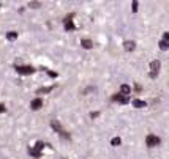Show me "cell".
<instances>
[{"mask_svg": "<svg viewBox=\"0 0 169 159\" xmlns=\"http://www.w3.org/2000/svg\"><path fill=\"white\" fill-rule=\"evenodd\" d=\"M133 11H134V13L138 11V2H136V0H134V2H133Z\"/></svg>", "mask_w": 169, "mask_h": 159, "instance_id": "d6986e66", "label": "cell"}, {"mask_svg": "<svg viewBox=\"0 0 169 159\" xmlns=\"http://www.w3.org/2000/svg\"><path fill=\"white\" fill-rule=\"evenodd\" d=\"M120 91H122V95H125V96H128L130 93H131V88H130V85H127V83H123V85L120 87Z\"/></svg>", "mask_w": 169, "mask_h": 159, "instance_id": "7c38bea8", "label": "cell"}, {"mask_svg": "<svg viewBox=\"0 0 169 159\" xmlns=\"http://www.w3.org/2000/svg\"><path fill=\"white\" fill-rule=\"evenodd\" d=\"M0 6H2V5H0Z\"/></svg>", "mask_w": 169, "mask_h": 159, "instance_id": "603a6c76", "label": "cell"}, {"mask_svg": "<svg viewBox=\"0 0 169 159\" xmlns=\"http://www.w3.org/2000/svg\"><path fill=\"white\" fill-rule=\"evenodd\" d=\"M81 46L84 49H92L93 48V41H90V40H82L81 41Z\"/></svg>", "mask_w": 169, "mask_h": 159, "instance_id": "8fae6325", "label": "cell"}, {"mask_svg": "<svg viewBox=\"0 0 169 159\" xmlns=\"http://www.w3.org/2000/svg\"><path fill=\"white\" fill-rule=\"evenodd\" d=\"M29 6H30V8H40V6H41V3H40V2H30V3H29Z\"/></svg>", "mask_w": 169, "mask_h": 159, "instance_id": "e0dca14e", "label": "cell"}, {"mask_svg": "<svg viewBox=\"0 0 169 159\" xmlns=\"http://www.w3.org/2000/svg\"><path fill=\"white\" fill-rule=\"evenodd\" d=\"M48 74L51 77H57V72H54V71H48Z\"/></svg>", "mask_w": 169, "mask_h": 159, "instance_id": "ffe728a7", "label": "cell"}, {"mask_svg": "<svg viewBox=\"0 0 169 159\" xmlns=\"http://www.w3.org/2000/svg\"><path fill=\"white\" fill-rule=\"evenodd\" d=\"M163 41H169V33L167 32H164V35H163Z\"/></svg>", "mask_w": 169, "mask_h": 159, "instance_id": "ac0fdd59", "label": "cell"}, {"mask_svg": "<svg viewBox=\"0 0 169 159\" xmlns=\"http://www.w3.org/2000/svg\"><path fill=\"white\" fill-rule=\"evenodd\" d=\"M112 101L120 102V104H128V102H130V96H125V95H122V93H117V95L112 96Z\"/></svg>", "mask_w": 169, "mask_h": 159, "instance_id": "8992f818", "label": "cell"}, {"mask_svg": "<svg viewBox=\"0 0 169 159\" xmlns=\"http://www.w3.org/2000/svg\"><path fill=\"white\" fill-rule=\"evenodd\" d=\"M160 49H161V51H167L169 49V44H167V41H160Z\"/></svg>", "mask_w": 169, "mask_h": 159, "instance_id": "5bb4252c", "label": "cell"}, {"mask_svg": "<svg viewBox=\"0 0 169 159\" xmlns=\"http://www.w3.org/2000/svg\"><path fill=\"white\" fill-rule=\"evenodd\" d=\"M44 145H46V143H43V142H36L35 148H29L30 156H33V157H41V150L44 148Z\"/></svg>", "mask_w": 169, "mask_h": 159, "instance_id": "7a4b0ae2", "label": "cell"}, {"mask_svg": "<svg viewBox=\"0 0 169 159\" xmlns=\"http://www.w3.org/2000/svg\"><path fill=\"white\" fill-rule=\"evenodd\" d=\"M54 88V85H51V87H46V88H38V91H36V93H38V95H41V93H48V91H51Z\"/></svg>", "mask_w": 169, "mask_h": 159, "instance_id": "9a60e30c", "label": "cell"}, {"mask_svg": "<svg viewBox=\"0 0 169 159\" xmlns=\"http://www.w3.org/2000/svg\"><path fill=\"white\" fill-rule=\"evenodd\" d=\"M6 110V107H5V104H0V114H3V112Z\"/></svg>", "mask_w": 169, "mask_h": 159, "instance_id": "44dd1931", "label": "cell"}, {"mask_svg": "<svg viewBox=\"0 0 169 159\" xmlns=\"http://www.w3.org/2000/svg\"><path fill=\"white\" fill-rule=\"evenodd\" d=\"M120 143H122V140H120V137H114V139H112V140H111V145H112V147H119Z\"/></svg>", "mask_w": 169, "mask_h": 159, "instance_id": "4fadbf2b", "label": "cell"}, {"mask_svg": "<svg viewBox=\"0 0 169 159\" xmlns=\"http://www.w3.org/2000/svg\"><path fill=\"white\" fill-rule=\"evenodd\" d=\"M134 48H136V43H134V41H130V40H128V41L123 43V49H125L127 52H133Z\"/></svg>", "mask_w": 169, "mask_h": 159, "instance_id": "9c48e42d", "label": "cell"}, {"mask_svg": "<svg viewBox=\"0 0 169 159\" xmlns=\"http://www.w3.org/2000/svg\"><path fill=\"white\" fill-rule=\"evenodd\" d=\"M74 16V13H71L70 16H67V17H65V30H67V32H73L74 29H76V27H74V24H73V19H71V17Z\"/></svg>", "mask_w": 169, "mask_h": 159, "instance_id": "5b68a950", "label": "cell"}, {"mask_svg": "<svg viewBox=\"0 0 169 159\" xmlns=\"http://www.w3.org/2000/svg\"><path fill=\"white\" fill-rule=\"evenodd\" d=\"M133 106H134L136 109H144L147 104H145V101H142V99H134V101H133Z\"/></svg>", "mask_w": 169, "mask_h": 159, "instance_id": "30bf717a", "label": "cell"}, {"mask_svg": "<svg viewBox=\"0 0 169 159\" xmlns=\"http://www.w3.org/2000/svg\"><path fill=\"white\" fill-rule=\"evenodd\" d=\"M145 143H147V147H156V145H160V137H156L155 134H149L145 139Z\"/></svg>", "mask_w": 169, "mask_h": 159, "instance_id": "277c9868", "label": "cell"}, {"mask_svg": "<svg viewBox=\"0 0 169 159\" xmlns=\"http://www.w3.org/2000/svg\"><path fill=\"white\" fill-rule=\"evenodd\" d=\"M30 107H32L33 110L41 109V107H43V99H41V98H35V99L30 102Z\"/></svg>", "mask_w": 169, "mask_h": 159, "instance_id": "ba28073f", "label": "cell"}, {"mask_svg": "<svg viewBox=\"0 0 169 159\" xmlns=\"http://www.w3.org/2000/svg\"><path fill=\"white\" fill-rule=\"evenodd\" d=\"M98 115H100V114H98V112H92V114H90V117H92V118H97Z\"/></svg>", "mask_w": 169, "mask_h": 159, "instance_id": "7402d4cb", "label": "cell"}, {"mask_svg": "<svg viewBox=\"0 0 169 159\" xmlns=\"http://www.w3.org/2000/svg\"><path fill=\"white\" fill-rule=\"evenodd\" d=\"M16 71L19 74H32V72H35V69L32 66H17V65H16Z\"/></svg>", "mask_w": 169, "mask_h": 159, "instance_id": "52a82bcc", "label": "cell"}, {"mask_svg": "<svg viewBox=\"0 0 169 159\" xmlns=\"http://www.w3.org/2000/svg\"><path fill=\"white\" fill-rule=\"evenodd\" d=\"M160 68H161V63H160V60H153V62H150V77L155 79L158 76V72H160Z\"/></svg>", "mask_w": 169, "mask_h": 159, "instance_id": "3957f363", "label": "cell"}, {"mask_svg": "<svg viewBox=\"0 0 169 159\" xmlns=\"http://www.w3.org/2000/svg\"><path fill=\"white\" fill-rule=\"evenodd\" d=\"M51 126L54 128L55 132H59V136H60L62 139H67V140L71 139V136L67 132V131H63V129H62V126H60V123H59V120H52V121H51Z\"/></svg>", "mask_w": 169, "mask_h": 159, "instance_id": "6da1fadb", "label": "cell"}, {"mask_svg": "<svg viewBox=\"0 0 169 159\" xmlns=\"http://www.w3.org/2000/svg\"><path fill=\"white\" fill-rule=\"evenodd\" d=\"M6 38H8V40H10V41L16 40V38H17V32H10V33H8V35H6Z\"/></svg>", "mask_w": 169, "mask_h": 159, "instance_id": "2e32d148", "label": "cell"}]
</instances>
